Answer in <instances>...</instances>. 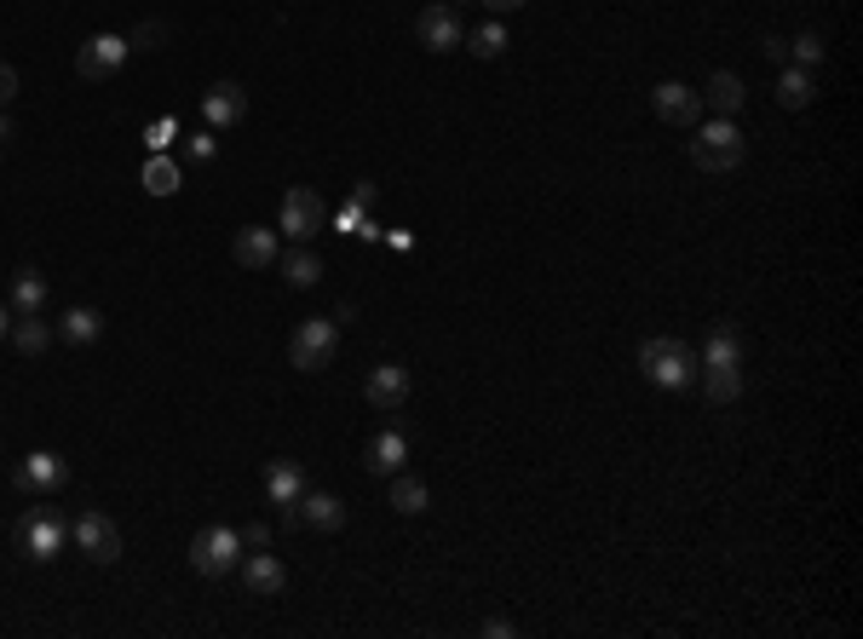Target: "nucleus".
I'll list each match as a JSON object with an SVG mask.
<instances>
[{"label":"nucleus","instance_id":"nucleus-18","mask_svg":"<svg viewBox=\"0 0 863 639\" xmlns=\"http://www.w3.org/2000/svg\"><path fill=\"white\" fill-rule=\"evenodd\" d=\"M363 462H369V473L392 478V473H403V462H409V438H403V432H374Z\"/></svg>","mask_w":863,"mask_h":639},{"label":"nucleus","instance_id":"nucleus-27","mask_svg":"<svg viewBox=\"0 0 863 639\" xmlns=\"http://www.w3.org/2000/svg\"><path fill=\"white\" fill-rule=\"evenodd\" d=\"M426 501L432 496H426V484L415 473H392V507H397V513L415 519V513H426Z\"/></svg>","mask_w":863,"mask_h":639},{"label":"nucleus","instance_id":"nucleus-4","mask_svg":"<svg viewBox=\"0 0 863 639\" xmlns=\"http://www.w3.org/2000/svg\"><path fill=\"white\" fill-rule=\"evenodd\" d=\"M335 351H340V323L335 317H306L288 340V364L299 375H317V369L335 364Z\"/></svg>","mask_w":863,"mask_h":639},{"label":"nucleus","instance_id":"nucleus-36","mask_svg":"<svg viewBox=\"0 0 863 639\" xmlns=\"http://www.w3.org/2000/svg\"><path fill=\"white\" fill-rule=\"evenodd\" d=\"M766 58L783 69V64H789V46H783V41H766Z\"/></svg>","mask_w":863,"mask_h":639},{"label":"nucleus","instance_id":"nucleus-10","mask_svg":"<svg viewBox=\"0 0 863 639\" xmlns=\"http://www.w3.org/2000/svg\"><path fill=\"white\" fill-rule=\"evenodd\" d=\"M18 490H41V496H53V490H64L69 484V462L64 455H53V450H35V455H23L18 462Z\"/></svg>","mask_w":863,"mask_h":639},{"label":"nucleus","instance_id":"nucleus-5","mask_svg":"<svg viewBox=\"0 0 863 639\" xmlns=\"http://www.w3.org/2000/svg\"><path fill=\"white\" fill-rule=\"evenodd\" d=\"M64 542H69V524H64V513H53V507H35V513L18 519V548L30 559H41V565H53V559L64 553Z\"/></svg>","mask_w":863,"mask_h":639},{"label":"nucleus","instance_id":"nucleus-24","mask_svg":"<svg viewBox=\"0 0 863 639\" xmlns=\"http://www.w3.org/2000/svg\"><path fill=\"white\" fill-rule=\"evenodd\" d=\"M697 364H743L738 328H731V323H714V328H708V340H702V357H697Z\"/></svg>","mask_w":863,"mask_h":639},{"label":"nucleus","instance_id":"nucleus-12","mask_svg":"<svg viewBox=\"0 0 863 639\" xmlns=\"http://www.w3.org/2000/svg\"><path fill=\"white\" fill-rule=\"evenodd\" d=\"M363 398H369V409H403L409 403V369L403 364H374L369 369V380H363Z\"/></svg>","mask_w":863,"mask_h":639},{"label":"nucleus","instance_id":"nucleus-8","mask_svg":"<svg viewBox=\"0 0 863 639\" xmlns=\"http://www.w3.org/2000/svg\"><path fill=\"white\" fill-rule=\"evenodd\" d=\"M328 225V208H323V196L317 191H306V185H294L288 196H283V237H294V242H312L317 231Z\"/></svg>","mask_w":863,"mask_h":639},{"label":"nucleus","instance_id":"nucleus-20","mask_svg":"<svg viewBox=\"0 0 863 639\" xmlns=\"http://www.w3.org/2000/svg\"><path fill=\"white\" fill-rule=\"evenodd\" d=\"M743 98H749V87H743V75H731V69H720V75H708V87H702V105H714L725 121L743 110Z\"/></svg>","mask_w":863,"mask_h":639},{"label":"nucleus","instance_id":"nucleus-23","mask_svg":"<svg viewBox=\"0 0 863 639\" xmlns=\"http://www.w3.org/2000/svg\"><path fill=\"white\" fill-rule=\"evenodd\" d=\"M41 305H46V277H41L35 266L12 271V312L30 317V312H41Z\"/></svg>","mask_w":863,"mask_h":639},{"label":"nucleus","instance_id":"nucleus-33","mask_svg":"<svg viewBox=\"0 0 863 639\" xmlns=\"http://www.w3.org/2000/svg\"><path fill=\"white\" fill-rule=\"evenodd\" d=\"M12 93H18V69H12V64H0V105H7Z\"/></svg>","mask_w":863,"mask_h":639},{"label":"nucleus","instance_id":"nucleus-14","mask_svg":"<svg viewBox=\"0 0 863 639\" xmlns=\"http://www.w3.org/2000/svg\"><path fill=\"white\" fill-rule=\"evenodd\" d=\"M242 116H248V93L237 82H214L208 93H201V121H208L214 133L219 127H237Z\"/></svg>","mask_w":863,"mask_h":639},{"label":"nucleus","instance_id":"nucleus-2","mask_svg":"<svg viewBox=\"0 0 863 639\" xmlns=\"http://www.w3.org/2000/svg\"><path fill=\"white\" fill-rule=\"evenodd\" d=\"M743 133H738V121H697L691 127V162L702 167V173H731L743 162Z\"/></svg>","mask_w":863,"mask_h":639},{"label":"nucleus","instance_id":"nucleus-21","mask_svg":"<svg viewBox=\"0 0 863 639\" xmlns=\"http://www.w3.org/2000/svg\"><path fill=\"white\" fill-rule=\"evenodd\" d=\"M708 403H738L743 398V364H702Z\"/></svg>","mask_w":863,"mask_h":639},{"label":"nucleus","instance_id":"nucleus-7","mask_svg":"<svg viewBox=\"0 0 863 639\" xmlns=\"http://www.w3.org/2000/svg\"><path fill=\"white\" fill-rule=\"evenodd\" d=\"M415 35H420V46H426V53H455V46L467 41V30H461V12H455L449 0H432V7H420V18H415Z\"/></svg>","mask_w":863,"mask_h":639},{"label":"nucleus","instance_id":"nucleus-34","mask_svg":"<svg viewBox=\"0 0 863 639\" xmlns=\"http://www.w3.org/2000/svg\"><path fill=\"white\" fill-rule=\"evenodd\" d=\"M167 139H173V121H156V127H150V139H144V144H150V150H162Z\"/></svg>","mask_w":863,"mask_h":639},{"label":"nucleus","instance_id":"nucleus-15","mask_svg":"<svg viewBox=\"0 0 863 639\" xmlns=\"http://www.w3.org/2000/svg\"><path fill=\"white\" fill-rule=\"evenodd\" d=\"M231 260H237L242 271L276 266V231H271V225H242V231L231 237Z\"/></svg>","mask_w":863,"mask_h":639},{"label":"nucleus","instance_id":"nucleus-30","mask_svg":"<svg viewBox=\"0 0 863 639\" xmlns=\"http://www.w3.org/2000/svg\"><path fill=\"white\" fill-rule=\"evenodd\" d=\"M789 58H795L800 69H818V64L829 58V46H823V35H795V41H789Z\"/></svg>","mask_w":863,"mask_h":639},{"label":"nucleus","instance_id":"nucleus-32","mask_svg":"<svg viewBox=\"0 0 863 639\" xmlns=\"http://www.w3.org/2000/svg\"><path fill=\"white\" fill-rule=\"evenodd\" d=\"M242 548H271V530L265 524H248L242 530Z\"/></svg>","mask_w":863,"mask_h":639},{"label":"nucleus","instance_id":"nucleus-39","mask_svg":"<svg viewBox=\"0 0 863 639\" xmlns=\"http://www.w3.org/2000/svg\"><path fill=\"white\" fill-rule=\"evenodd\" d=\"M12 335V305H0V340Z\"/></svg>","mask_w":863,"mask_h":639},{"label":"nucleus","instance_id":"nucleus-31","mask_svg":"<svg viewBox=\"0 0 863 639\" xmlns=\"http://www.w3.org/2000/svg\"><path fill=\"white\" fill-rule=\"evenodd\" d=\"M190 162H214V150H219V139H214V127H201V133H190Z\"/></svg>","mask_w":863,"mask_h":639},{"label":"nucleus","instance_id":"nucleus-38","mask_svg":"<svg viewBox=\"0 0 863 639\" xmlns=\"http://www.w3.org/2000/svg\"><path fill=\"white\" fill-rule=\"evenodd\" d=\"M490 12H518V7H529V0H484Z\"/></svg>","mask_w":863,"mask_h":639},{"label":"nucleus","instance_id":"nucleus-17","mask_svg":"<svg viewBox=\"0 0 863 639\" xmlns=\"http://www.w3.org/2000/svg\"><path fill=\"white\" fill-rule=\"evenodd\" d=\"M265 496H271V507H288L306 496V467L299 462H265Z\"/></svg>","mask_w":863,"mask_h":639},{"label":"nucleus","instance_id":"nucleus-19","mask_svg":"<svg viewBox=\"0 0 863 639\" xmlns=\"http://www.w3.org/2000/svg\"><path fill=\"white\" fill-rule=\"evenodd\" d=\"M276 271H283V283H288V289H317V283H323V260H317L306 242H294L283 260H276Z\"/></svg>","mask_w":863,"mask_h":639},{"label":"nucleus","instance_id":"nucleus-6","mask_svg":"<svg viewBox=\"0 0 863 639\" xmlns=\"http://www.w3.org/2000/svg\"><path fill=\"white\" fill-rule=\"evenodd\" d=\"M69 535H75V548H81L92 565H116V559H121V530H116L110 513H98V507H87V513L69 524Z\"/></svg>","mask_w":863,"mask_h":639},{"label":"nucleus","instance_id":"nucleus-37","mask_svg":"<svg viewBox=\"0 0 863 639\" xmlns=\"http://www.w3.org/2000/svg\"><path fill=\"white\" fill-rule=\"evenodd\" d=\"M351 202H358V208H374V185H369V178H363L358 191H351Z\"/></svg>","mask_w":863,"mask_h":639},{"label":"nucleus","instance_id":"nucleus-1","mask_svg":"<svg viewBox=\"0 0 863 639\" xmlns=\"http://www.w3.org/2000/svg\"><path fill=\"white\" fill-rule=\"evenodd\" d=\"M640 369L651 387H663V392H679V387H691V375H697V351L674 340V335H656L640 346Z\"/></svg>","mask_w":863,"mask_h":639},{"label":"nucleus","instance_id":"nucleus-25","mask_svg":"<svg viewBox=\"0 0 863 639\" xmlns=\"http://www.w3.org/2000/svg\"><path fill=\"white\" fill-rule=\"evenodd\" d=\"M98 335H105V317L87 312V305H75V312L58 317V340H69V346H92Z\"/></svg>","mask_w":863,"mask_h":639},{"label":"nucleus","instance_id":"nucleus-22","mask_svg":"<svg viewBox=\"0 0 863 639\" xmlns=\"http://www.w3.org/2000/svg\"><path fill=\"white\" fill-rule=\"evenodd\" d=\"M811 93H818L811 69H800V64H783V69H777V105H783V110H806Z\"/></svg>","mask_w":863,"mask_h":639},{"label":"nucleus","instance_id":"nucleus-13","mask_svg":"<svg viewBox=\"0 0 863 639\" xmlns=\"http://www.w3.org/2000/svg\"><path fill=\"white\" fill-rule=\"evenodd\" d=\"M237 571H242V587H248L253 599H276L288 587V565L276 553H248Z\"/></svg>","mask_w":863,"mask_h":639},{"label":"nucleus","instance_id":"nucleus-16","mask_svg":"<svg viewBox=\"0 0 863 639\" xmlns=\"http://www.w3.org/2000/svg\"><path fill=\"white\" fill-rule=\"evenodd\" d=\"M283 524H306V530H340L346 524V501L340 496H299L288 513H283Z\"/></svg>","mask_w":863,"mask_h":639},{"label":"nucleus","instance_id":"nucleus-40","mask_svg":"<svg viewBox=\"0 0 863 639\" xmlns=\"http://www.w3.org/2000/svg\"><path fill=\"white\" fill-rule=\"evenodd\" d=\"M7 139H12V121H7V110H0V144H7Z\"/></svg>","mask_w":863,"mask_h":639},{"label":"nucleus","instance_id":"nucleus-11","mask_svg":"<svg viewBox=\"0 0 863 639\" xmlns=\"http://www.w3.org/2000/svg\"><path fill=\"white\" fill-rule=\"evenodd\" d=\"M651 110L668 127H697L702 121V93H691L685 82H663V87H651Z\"/></svg>","mask_w":863,"mask_h":639},{"label":"nucleus","instance_id":"nucleus-29","mask_svg":"<svg viewBox=\"0 0 863 639\" xmlns=\"http://www.w3.org/2000/svg\"><path fill=\"white\" fill-rule=\"evenodd\" d=\"M144 191L150 196H173V191H179V167H173L167 156H156V162L144 167Z\"/></svg>","mask_w":863,"mask_h":639},{"label":"nucleus","instance_id":"nucleus-9","mask_svg":"<svg viewBox=\"0 0 863 639\" xmlns=\"http://www.w3.org/2000/svg\"><path fill=\"white\" fill-rule=\"evenodd\" d=\"M127 53H133V46H127L121 35H92L81 53H75V75H87V82H110V75L127 64Z\"/></svg>","mask_w":863,"mask_h":639},{"label":"nucleus","instance_id":"nucleus-26","mask_svg":"<svg viewBox=\"0 0 863 639\" xmlns=\"http://www.w3.org/2000/svg\"><path fill=\"white\" fill-rule=\"evenodd\" d=\"M53 335H58V328L46 323L41 312H30V317H18V323H12V335H7V340H12L23 357H35V351H46V340H53Z\"/></svg>","mask_w":863,"mask_h":639},{"label":"nucleus","instance_id":"nucleus-3","mask_svg":"<svg viewBox=\"0 0 863 639\" xmlns=\"http://www.w3.org/2000/svg\"><path fill=\"white\" fill-rule=\"evenodd\" d=\"M242 565V530L231 524H208L190 535V571L196 576H231Z\"/></svg>","mask_w":863,"mask_h":639},{"label":"nucleus","instance_id":"nucleus-35","mask_svg":"<svg viewBox=\"0 0 863 639\" xmlns=\"http://www.w3.org/2000/svg\"><path fill=\"white\" fill-rule=\"evenodd\" d=\"M484 633H495V639H501V633H506V639H513V633H518V628H513V622H506V617H490V622H484Z\"/></svg>","mask_w":863,"mask_h":639},{"label":"nucleus","instance_id":"nucleus-28","mask_svg":"<svg viewBox=\"0 0 863 639\" xmlns=\"http://www.w3.org/2000/svg\"><path fill=\"white\" fill-rule=\"evenodd\" d=\"M467 53L472 58H501L506 53V30H501V23H478V30H467Z\"/></svg>","mask_w":863,"mask_h":639}]
</instances>
